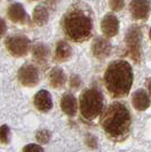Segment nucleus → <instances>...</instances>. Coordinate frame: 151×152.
<instances>
[{"label": "nucleus", "mask_w": 151, "mask_h": 152, "mask_svg": "<svg viewBox=\"0 0 151 152\" xmlns=\"http://www.w3.org/2000/svg\"><path fill=\"white\" fill-rule=\"evenodd\" d=\"M81 84V80L77 75H73L70 78V86L72 88H78V85Z\"/></svg>", "instance_id": "nucleus-23"}, {"label": "nucleus", "mask_w": 151, "mask_h": 152, "mask_svg": "<svg viewBox=\"0 0 151 152\" xmlns=\"http://www.w3.org/2000/svg\"><path fill=\"white\" fill-rule=\"evenodd\" d=\"M7 16L10 22L18 24H27L30 23V17L26 14L24 7L18 2H14L7 9Z\"/></svg>", "instance_id": "nucleus-10"}, {"label": "nucleus", "mask_w": 151, "mask_h": 152, "mask_svg": "<svg viewBox=\"0 0 151 152\" xmlns=\"http://www.w3.org/2000/svg\"><path fill=\"white\" fill-rule=\"evenodd\" d=\"M149 37H150V40H151V28H150V32H149Z\"/></svg>", "instance_id": "nucleus-27"}, {"label": "nucleus", "mask_w": 151, "mask_h": 152, "mask_svg": "<svg viewBox=\"0 0 151 152\" xmlns=\"http://www.w3.org/2000/svg\"><path fill=\"white\" fill-rule=\"evenodd\" d=\"M64 34L74 42H85L93 33V14L84 2H75L67 8L60 19Z\"/></svg>", "instance_id": "nucleus-1"}, {"label": "nucleus", "mask_w": 151, "mask_h": 152, "mask_svg": "<svg viewBox=\"0 0 151 152\" xmlns=\"http://www.w3.org/2000/svg\"><path fill=\"white\" fill-rule=\"evenodd\" d=\"M141 42H142V31L139 25H131L125 34V43L127 53L134 61L139 63L141 60Z\"/></svg>", "instance_id": "nucleus-5"}, {"label": "nucleus", "mask_w": 151, "mask_h": 152, "mask_svg": "<svg viewBox=\"0 0 151 152\" xmlns=\"http://www.w3.org/2000/svg\"><path fill=\"white\" fill-rule=\"evenodd\" d=\"M30 1H37V0H30Z\"/></svg>", "instance_id": "nucleus-28"}, {"label": "nucleus", "mask_w": 151, "mask_h": 152, "mask_svg": "<svg viewBox=\"0 0 151 152\" xmlns=\"http://www.w3.org/2000/svg\"><path fill=\"white\" fill-rule=\"evenodd\" d=\"M86 143H88V145L90 146V148H92V149L97 148V140H95L92 135H89L88 137H86Z\"/></svg>", "instance_id": "nucleus-24"}, {"label": "nucleus", "mask_w": 151, "mask_h": 152, "mask_svg": "<svg viewBox=\"0 0 151 152\" xmlns=\"http://www.w3.org/2000/svg\"><path fill=\"white\" fill-rule=\"evenodd\" d=\"M101 126L110 139L124 140L131 128V115L127 107L120 102L108 106L101 117Z\"/></svg>", "instance_id": "nucleus-2"}, {"label": "nucleus", "mask_w": 151, "mask_h": 152, "mask_svg": "<svg viewBox=\"0 0 151 152\" xmlns=\"http://www.w3.org/2000/svg\"><path fill=\"white\" fill-rule=\"evenodd\" d=\"M72 57V47L68 42L60 40L58 41L55 49V58L58 61H66Z\"/></svg>", "instance_id": "nucleus-14"}, {"label": "nucleus", "mask_w": 151, "mask_h": 152, "mask_svg": "<svg viewBox=\"0 0 151 152\" xmlns=\"http://www.w3.org/2000/svg\"><path fill=\"white\" fill-rule=\"evenodd\" d=\"M18 81L25 86H34L39 83L40 76H39L38 68L31 65V64H25L23 65L18 70Z\"/></svg>", "instance_id": "nucleus-7"}, {"label": "nucleus", "mask_w": 151, "mask_h": 152, "mask_svg": "<svg viewBox=\"0 0 151 152\" xmlns=\"http://www.w3.org/2000/svg\"><path fill=\"white\" fill-rule=\"evenodd\" d=\"M23 152H44L43 149L38 144H29L23 149Z\"/></svg>", "instance_id": "nucleus-22"}, {"label": "nucleus", "mask_w": 151, "mask_h": 152, "mask_svg": "<svg viewBox=\"0 0 151 152\" xmlns=\"http://www.w3.org/2000/svg\"><path fill=\"white\" fill-rule=\"evenodd\" d=\"M5 31H6V24H5V20L2 19V35L5 34Z\"/></svg>", "instance_id": "nucleus-25"}, {"label": "nucleus", "mask_w": 151, "mask_h": 152, "mask_svg": "<svg viewBox=\"0 0 151 152\" xmlns=\"http://www.w3.org/2000/svg\"><path fill=\"white\" fill-rule=\"evenodd\" d=\"M49 48L43 43H37L32 48V55L34 60H37L39 64H45L47 59L49 57Z\"/></svg>", "instance_id": "nucleus-17"}, {"label": "nucleus", "mask_w": 151, "mask_h": 152, "mask_svg": "<svg viewBox=\"0 0 151 152\" xmlns=\"http://www.w3.org/2000/svg\"><path fill=\"white\" fill-rule=\"evenodd\" d=\"M37 140H38L40 143H48L49 140H50V133L45 129H40L38 133H37Z\"/></svg>", "instance_id": "nucleus-19"}, {"label": "nucleus", "mask_w": 151, "mask_h": 152, "mask_svg": "<svg viewBox=\"0 0 151 152\" xmlns=\"http://www.w3.org/2000/svg\"><path fill=\"white\" fill-rule=\"evenodd\" d=\"M5 45L14 57H24L31 49V41L24 34H10L5 40Z\"/></svg>", "instance_id": "nucleus-6"}, {"label": "nucleus", "mask_w": 151, "mask_h": 152, "mask_svg": "<svg viewBox=\"0 0 151 152\" xmlns=\"http://www.w3.org/2000/svg\"><path fill=\"white\" fill-rule=\"evenodd\" d=\"M0 139L2 143H7L9 140V128L7 125H2L0 127Z\"/></svg>", "instance_id": "nucleus-21"}, {"label": "nucleus", "mask_w": 151, "mask_h": 152, "mask_svg": "<svg viewBox=\"0 0 151 152\" xmlns=\"http://www.w3.org/2000/svg\"><path fill=\"white\" fill-rule=\"evenodd\" d=\"M148 89H149V92H150V94H151V78L148 80Z\"/></svg>", "instance_id": "nucleus-26"}, {"label": "nucleus", "mask_w": 151, "mask_h": 152, "mask_svg": "<svg viewBox=\"0 0 151 152\" xmlns=\"http://www.w3.org/2000/svg\"><path fill=\"white\" fill-rule=\"evenodd\" d=\"M130 13L136 20H145L151 13V4L149 0H132L130 2Z\"/></svg>", "instance_id": "nucleus-8"}, {"label": "nucleus", "mask_w": 151, "mask_h": 152, "mask_svg": "<svg viewBox=\"0 0 151 152\" xmlns=\"http://www.w3.org/2000/svg\"><path fill=\"white\" fill-rule=\"evenodd\" d=\"M103 82L113 98L125 96L132 88L133 70L126 60H115L105 72Z\"/></svg>", "instance_id": "nucleus-3"}, {"label": "nucleus", "mask_w": 151, "mask_h": 152, "mask_svg": "<svg viewBox=\"0 0 151 152\" xmlns=\"http://www.w3.org/2000/svg\"><path fill=\"white\" fill-rule=\"evenodd\" d=\"M101 31L106 38H113L119 31V20L114 14H107L101 20Z\"/></svg>", "instance_id": "nucleus-11"}, {"label": "nucleus", "mask_w": 151, "mask_h": 152, "mask_svg": "<svg viewBox=\"0 0 151 152\" xmlns=\"http://www.w3.org/2000/svg\"><path fill=\"white\" fill-rule=\"evenodd\" d=\"M60 107L63 109V111L68 116H75L76 110H77V103L76 99L72 94H64L60 101Z\"/></svg>", "instance_id": "nucleus-15"}, {"label": "nucleus", "mask_w": 151, "mask_h": 152, "mask_svg": "<svg viewBox=\"0 0 151 152\" xmlns=\"http://www.w3.org/2000/svg\"><path fill=\"white\" fill-rule=\"evenodd\" d=\"M34 106L37 107L38 110L42 113L49 111L52 107V100H51V95L48 91L41 90L34 96Z\"/></svg>", "instance_id": "nucleus-12"}, {"label": "nucleus", "mask_w": 151, "mask_h": 152, "mask_svg": "<svg viewBox=\"0 0 151 152\" xmlns=\"http://www.w3.org/2000/svg\"><path fill=\"white\" fill-rule=\"evenodd\" d=\"M91 50L92 55L97 59L103 60L110 55L111 52V45L105 37H97L92 42L91 45Z\"/></svg>", "instance_id": "nucleus-9"}, {"label": "nucleus", "mask_w": 151, "mask_h": 152, "mask_svg": "<svg viewBox=\"0 0 151 152\" xmlns=\"http://www.w3.org/2000/svg\"><path fill=\"white\" fill-rule=\"evenodd\" d=\"M32 19L33 22L39 26H42L48 23L49 20V10L45 6L39 5L34 8L33 14H32Z\"/></svg>", "instance_id": "nucleus-16"}, {"label": "nucleus", "mask_w": 151, "mask_h": 152, "mask_svg": "<svg viewBox=\"0 0 151 152\" xmlns=\"http://www.w3.org/2000/svg\"><path fill=\"white\" fill-rule=\"evenodd\" d=\"M103 95L95 88L85 90L80 98L81 115L86 121H93L102 113Z\"/></svg>", "instance_id": "nucleus-4"}, {"label": "nucleus", "mask_w": 151, "mask_h": 152, "mask_svg": "<svg viewBox=\"0 0 151 152\" xmlns=\"http://www.w3.org/2000/svg\"><path fill=\"white\" fill-rule=\"evenodd\" d=\"M109 7L115 12H119L125 7V0H109Z\"/></svg>", "instance_id": "nucleus-20"}, {"label": "nucleus", "mask_w": 151, "mask_h": 152, "mask_svg": "<svg viewBox=\"0 0 151 152\" xmlns=\"http://www.w3.org/2000/svg\"><path fill=\"white\" fill-rule=\"evenodd\" d=\"M133 107L139 111H143L150 107V98L144 90H136L132 95Z\"/></svg>", "instance_id": "nucleus-13"}, {"label": "nucleus", "mask_w": 151, "mask_h": 152, "mask_svg": "<svg viewBox=\"0 0 151 152\" xmlns=\"http://www.w3.org/2000/svg\"><path fill=\"white\" fill-rule=\"evenodd\" d=\"M49 82L52 88H62L65 82H66V75L64 73V70L59 67L52 68L49 74Z\"/></svg>", "instance_id": "nucleus-18"}]
</instances>
